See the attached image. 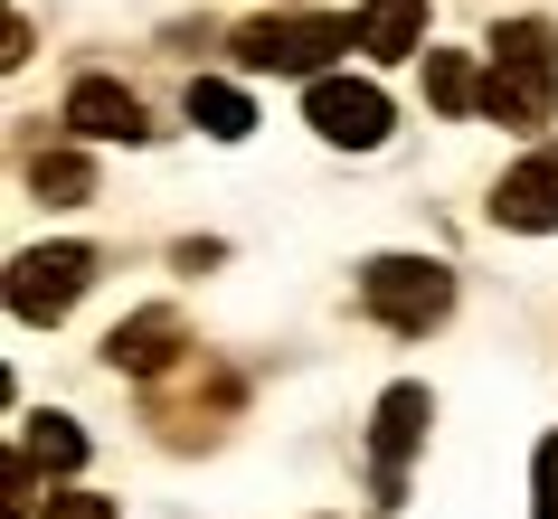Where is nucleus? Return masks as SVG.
Wrapping results in <instances>:
<instances>
[{
  "label": "nucleus",
  "instance_id": "f8f14e48",
  "mask_svg": "<svg viewBox=\"0 0 558 519\" xmlns=\"http://www.w3.org/2000/svg\"><path fill=\"white\" fill-rule=\"evenodd\" d=\"M426 95H436L445 114H473L483 104V76H473L464 48H426Z\"/></svg>",
  "mask_w": 558,
  "mask_h": 519
},
{
  "label": "nucleus",
  "instance_id": "f257e3e1",
  "mask_svg": "<svg viewBox=\"0 0 558 519\" xmlns=\"http://www.w3.org/2000/svg\"><path fill=\"white\" fill-rule=\"evenodd\" d=\"M558 104V29L549 20H511L493 29V76H483V114L511 133H539Z\"/></svg>",
  "mask_w": 558,
  "mask_h": 519
},
{
  "label": "nucleus",
  "instance_id": "39448f33",
  "mask_svg": "<svg viewBox=\"0 0 558 519\" xmlns=\"http://www.w3.org/2000/svg\"><path fill=\"white\" fill-rule=\"evenodd\" d=\"M426 387H388L379 397V434H369V491H379V510H398V491H408V454L426 444Z\"/></svg>",
  "mask_w": 558,
  "mask_h": 519
},
{
  "label": "nucleus",
  "instance_id": "20e7f679",
  "mask_svg": "<svg viewBox=\"0 0 558 519\" xmlns=\"http://www.w3.org/2000/svg\"><path fill=\"white\" fill-rule=\"evenodd\" d=\"M86 284H95V246H29V256L10 264V312L20 321H66Z\"/></svg>",
  "mask_w": 558,
  "mask_h": 519
},
{
  "label": "nucleus",
  "instance_id": "0eeeda50",
  "mask_svg": "<svg viewBox=\"0 0 558 519\" xmlns=\"http://www.w3.org/2000/svg\"><path fill=\"white\" fill-rule=\"evenodd\" d=\"M66 123H76L86 143H143V133H151L143 95L114 86V76H76V86H66Z\"/></svg>",
  "mask_w": 558,
  "mask_h": 519
},
{
  "label": "nucleus",
  "instance_id": "7ed1b4c3",
  "mask_svg": "<svg viewBox=\"0 0 558 519\" xmlns=\"http://www.w3.org/2000/svg\"><path fill=\"white\" fill-rule=\"evenodd\" d=\"M331 48H360L351 20H284V10H265L236 29V58L256 66V76H323Z\"/></svg>",
  "mask_w": 558,
  "mask_h": 519
},
{
  "label": "nucleus",
  "instance_id": "423d86ee",
  "mask_svg": "<svg viewBox=\"0 0 558 519\" xmlns=\"http://www.w3.org/2000/svg\"><path fill=\"white\" fill-rule=\"evenodd\" d=\"M303 114H313V133H323V143H341V151L388 143V95H379V86H360V76H313Z\"/></svg>",
  "mask_w": 558,
  "mask_h": 519
},
{
  "label": "nucleus",
  "instance_id": "4468645a",
  "mask_svg": "<svg viewBox=\"0 0 558 519\" xmlns=\"http://www.w3.org/2000/svg\"><path fill=\"white\" fill-rule=\"evenodd\" d=\"M20 444H29V462H48V472H76V462H86V434L66 425V416H29Z\"/></svg>",
  "mask_w": 558,
  "mask_h": 519
},
{
  "label": "nucleus",
  "instance_id": "ddd939ff",
  "mask_svg": "<svg viewBox=\"0 0 558 519\" xmlns=\"http://www.w3.org/2000/svg\"><path fill=\"white\" fill-rule=\"evenodd\" d=\"M29 189H38V199H58V208H76L95 189V171L76 161V151H38V161H29Z\"/></svg>",
  "mask_w": 558,
  "mask_h": 519
},
{
  "label": "nucleus",
  "instance_id": "1a4fd4ad",
  "mask_svg": "<svg viewBox=\"0 0 558 519\" xmlns=\"http://www.w3.org/2000/svg\"><path fill=\"white\" fill-rule=\"evenodd\" d=\"M105 359H114V369H133V378H161V369L180 359V312H133V321H114Z\"/></svg>",
  "mask_w": 558,
  "mask_h": 519
},
{
  "label": "nucleus",
  "instance_id": "dca6fc26",
  "mask_svg": "<svg viewBox=\"0 0 558 519\" xmlns=\"http://www.w3.org/2000/svg\"><path fill=\"white\" fill-rule=\"evenodd\" d=\"M48 519H114V501H105V491H58Z\"/></svg>",
  "mask_w": 558,
  "mask_h": 519
},
{
  "label": "nucleus",
  "instance_id": "f03ea898",
  "mask_svg": "<svg viewBox=\"0 0 558 519\" xmlns=\"http://www.w3.org/2000/svg\"><path fill=\"white\" fill-rule=\"evenodd\" d=\"M360 302L388 321V331H436L454 312V274L436 256H369L360 264Z\"/></svg>",
  "mask_w": 558,
  "mask_h": 519
},
{
  "label": "nucleus",
  "instance_id": "2eb2a0df",
  "mask_svg": "<svg viewBox=\"0 0 558 519\" xmlns=\"http://www.w3.org/2000/svg\"><path fill=\"white\" fill-rule=\"evenodd\" d=\"M530 510L558 519V434H539V482H530Z\"/></svg>",
  "mask_w": 558,
  "mask_h": 519
},
{
  "label": "nucleus",
  "instance_id": "9d476101",
  "mask_svg": "<svg viewBox=\"0 0 558 519\" xmlns=\"http://www.w3.org/2000/svg\"><path fill=\"white\" fill-rule=\"evenodd\" d=\"M360 48L369 58H416L426 48V0H369L360 10Z\"/></svg>",
  "mask_w": 558,
  "mask_h": 519
},
{
  "label": "nucleus",
  "instance_id": "9b49d317",
  "mask_svg": "<svg viewBox=\"0 0 558 519\" xmlns=\"http://www.w3.org/2000/svg\"><path fill=\"white\" fill-rule=\"evenodd\" d=\"M190 123H199V133H218V143H246L256 104H246L236 86H218V76H199V86H190Z\"/></svg>",
  "mask_w": 558,
  "mask_h": 519
},
{
  "label": "nucleus",
  "instance_id": "6e6552de",
  "mask_svg": "<svg viewBox=\"0 0 558 519\" xmlns=\"http://www.w3.org/2000/svg\"><path fill=\"white\" fill-rule=\"evenodd\" d=\"M493 218H501V227H521V236L558 227V151H530L521 171H501V189H493Z\"/></svg>",
  "mask_w": 558,
  "mask_h": 519
}]
</instances>
